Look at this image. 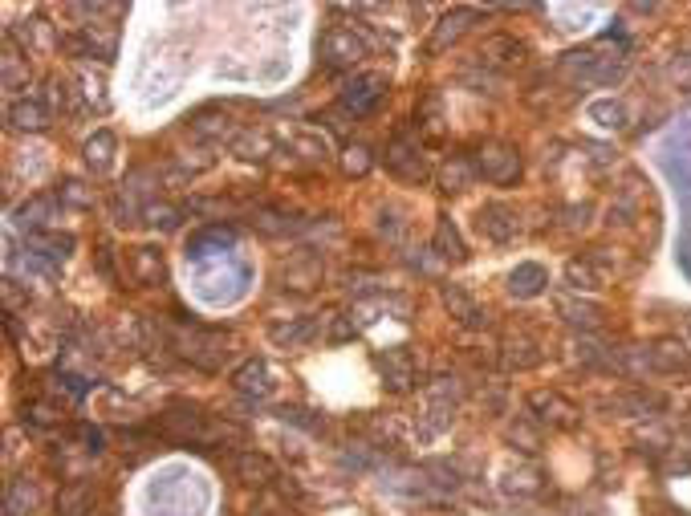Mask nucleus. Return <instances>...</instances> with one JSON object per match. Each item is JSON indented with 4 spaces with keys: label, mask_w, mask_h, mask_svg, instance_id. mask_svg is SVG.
Returning a JSON list of instances; mask_svg holds the SVG:
<instances>
[{
    "label": "nucleus",
    "mask_w": 691,
    "mask_h": 516,
    "mask_svg": "<svg viewBox=\"0 0 691 516\" xmlns=\"http://www.w3.org/2000/svg\"><path fill=\"white\" fill-rule=\"evenodd\" d=\"M476 175H484L488 183L496 187H509L521 179V151L513 143H500V139H488L480 151H476Z\"/></svg>",
    "instance_id": "f257e3e1"
},
{
    "label": "nucleus",
    "mask_w": 691,
    "mask_h": 516,
    "mask_svg": "<svg viewBox=\"0 0 691 516\" xmlns=\"http://www.w3.org/2000/svg\"><path fill=\"white\" fill-rule=\"evenodd\" d=\"M322 57H326L330 70H354V66H362V61L370 57V41H366V33L338 25V29H330L322 37Z\"/></svg>",
    "instance_id": "f03ea898"
},
{
    "label": "nucleus",
    "mask_w": 691,
    "mask_h": 516,
    "mask_svg": "<svg viewBox=\"0 0 691 516\" xmlns=\"http://www.w3.org/2000/svg\"><path fill=\"white\" fill-rule=\"evenodd\" d=\"M525 61H529V49L509 33H492L480 45V66L492 70V74H513V70L525 66Z\"/></svg>",
    "instance_id": "7ed1b4c3"
},
{
    "label": "nucleus",
    "mask_w": 691,
    "mask_h": 516,
    "mask_svg": "<svg viewBox=\"0 0 691 516\" xmlns=\"http://www.w3.org/2000/svg\"><path fill=\"white\" fill-rule=\"evenodd\" d=\"M179 354L192 358L204 370H220L228 358V342L220 334H204V330H183L179 334Z\"/></svg>",
    "instance_id": "20e7f679"
},
{
    "label": "nucleus",
    "mask_w": 691,
    "mask_h": 516,
    "mask_svg": "<svg viewBox=\"0 0 691 516\" xmlns=\"http://www.w3.org/2000/svg\"><path fill=\"white\" fill-rule=\"evenodd\" d=\"M383 94H387V74H358L342 90V110L354 114V118L358 114H370L374 106L383 102Z\"/></svg>",
    "instance_id": "39448f33"
},
{
    "label": "nucleus",
    "mask_w": 691,
    "mask_h": 516,
    "mask_svg": "<svg viewBox=\"0 0 691 516\" xmlns=\"http://www.w3.org/2000/svg\"><path fill=\"white\" fill-rule=\"evenodd\" d=\"M529 415L545 427H574L578 419H582V411L565 399V395H557V391H533L529 395Z\"/></svg>",
    "instance_id": "423d86ee"
},
{
    "label": "nucleus",
    "mask_w": 691,
    "mask_h": 516,
    "mask_svg": "<svg viewBox=\"0 0 691 516\" xmlns=\"http://www.w3.org/2000/svg\"><path fill=\"white\" fill-rule=\"evenodd\" d=\"M387 171H391V175H399V179H407V183L427 179V163H423L419 143H411L407 135L391 139V147H387Z\"/></svg>",
    "instance_id": "0eeeda50"
},
{
    "label": "nucleus",
    "mask_w": 691,
    "mask_h": 516,
    "mask_svg": "<svg viewBox=\"0 0 691 516\" xmlns=\"http://www.w3.org/2000/svg\"><path fill=\"white\" fill-rule=\"evenodd\" d=\"M480 21V13L476 9H452V13H444L435 21V29H431V41H427V53H444V49H452L472 25Z\"/></svg>",
    "instance_id": "6e6552de"
},
{
    "label": "nucleus",
    "mask_w": 691,
    "mask_h": 516,
    "mask_svg": "<svg viewBox=\"0 0 691 516\" xmlns=\"http://www.w3.org/2000/svg\"><path fill=\"white\" fill-rule=\"evenodd\" d=\"M13 45H21L25 49V57L29 53H53V49H61V33L49 25V21H41V17H29V21H21L17 29H13V37H9Z\"/></svg>",
    "instance_id": "1a4fd4ad"
},
{
    "label": "nucleus",
    "mask_w": 691,
    "mask_h": 516,
    "mask_svg": "<svg viewBox=\"0 0 691 516\" xmlns=\"http://www.w3.org/2000/svg\"><path fill=\"white\" fill-rule=\"evenodd\" d=\"M94 508H98V488L90 480L66 484V488L57 492V500H53V512L57 516H94Z\"/></svg>",
    "instance_id": "9d476101"
},
{
    "label": "nucleus",
    "mask_w": 691,
    "mask_h": 516,
    "mask_svg": "<svg viewBox=\"0 0 691 516\" xmlns=\"http://www.w3.org/2000/svg\"><path fill=\"white\" fill-rule=\"evenodd\" d=\"M476 220H480V232L488 240H496V244H509L521 232V220H517V212L509 204H484Z\"/></svg>",
    "instance_id": "9b49d317"
},
{
    "label": "nucleus",
    "mask_w": 691,
    "mask_h": 516,
    "mask_svg": "<svg viewBox=\"0 0 691 516\" xmlns=\"http://www.w3.org/2000/svg\"><path fill=\"white\" fill-rule=\"evenodd\" d=\"M49 122H53V114H49V106L41 102V98H13L9 102V126L13 131H33V135H41V131H49Z\"/></svg>",
    "instance_id": "f8f14e48"
},
{
    "label": "nucleus",
    "mask_w": 691,
    "mask_h": 516,
    "mask_svg": "<svg viewBox=\"0 0 691 516\" xmlns=\"http://www.w3.org/2000/svg\"><path fill=\"white\" fill-rule=\"evenodd\" d=\"M232 386H236L244 399H269L277 382H273V370H269L265 362L253 358V362H244V366L232 374Z\"/></svg>",
    "instance_id": "ddd939ff"
},
{
    "label": "nucleus",
    "mask_w": 691,
    "mask_h": 516,
    "mask_svg": "<svg viewBox=\"0 0 691 516\" xmlns=\"http://www.w3.org/2000/svg\"><path fill=\"white\" fill-rule=\"evenodd\" d=\"M127 269H131V281L135 285H159L167 277V265H163V252L159 248H131L127 256Z\"/></svg>",
    "instance_id": "4468645a"
},
{
    "label": "nucleus",
    "mask_w": 691,
    "mask_h": 516,
    "mask_svg": "<svg viewBox=\"0 0 691 516\" xmlns=\"http://www.w3.org/2000/svg\"><path fill=\"white\" fill-rule=\"evenodd\" d=\"M236 476L253 488H269L277 480V464L265 456V451H236Z\"/></svg>",
    "instance_id": "2eb2a0df"
},
{
    "label": "nucleus",
    "mask_w": 691,
    "mask_h": 516,
    "mask_svg": "<svg viewBox=\"0 0 691 516\" xmlns=\"http://www.w3.org/2000/svg\"><path fill=\"white\" fill-rule=\"evenodd\" d=\"M379 370H383V382L391 386L395 395H407L411 386H415V362L407 350H391L379 358Z\"/></svg>",
    "instance_id": "dca6fc26"
},
{
    "label": "nucleus",
    "mask_w": 691,
    "mask_h": 516,
    "mask_svg": "<svg viewBox=\"0 0 691 516\" xmlns=\"http://www.w3.org/2000/svg\"><path fill=\"white\" fill-rule=\"evenodd\" d=\"M192 131L200 135V139H212V143H232L244 126H236V118L232 114H216V110H200L196 118H192Z\"/></svg>",
    "instance_id": "f3484780"
},
{
    "label": "nucleus",
    "mask_w": 691,
    "mask_h": 516,
    "mask_svg": "<svg viewBox=\"0 0 691 516\" xmlns=\"http://www.w3.org/2000/svg\"><path fill=\"white\" fill-rule=\"evenodd\" d=\"M444 305H448V313L460 321V326H468V330L488 326V313H480V305H476L460 285H444Z\"/></svg>",
    "instance_id": "a211bd4d"
},
{
    "label": "nucleus",
    "mask_w": 691,
    "mask_h": 516,
    "mask_svg": "<svg viewBox=\"0 0 691 516\" xmlns=\"http://www.w3.org/2000/svg\"><path fill=\"white\" fill-rule=\"evenodd\" d=\"M431 252L439 256V261H452V265L468 261V244L460 240V232H456V224H452V220H439V224H435Z\"/></svg>",
    "instance_id": "6ab92c4d"
},
{
    "label": "nucleus",
    "mask_w": 691,
    "mask_h": 516,
    "mask_svg": "<svg viewBox=\"0 0 691 516\" xmlns=\"http://www.w3.org/2000/svg\"><path fill=\"white\" fill-rule=\"evenodd\" d=\"M541 350H537V342L533 338H525V334H517V338H505V346H500V362H505L509 370H533V366H541Z\"/></svg>",
    "instance_id": "aec40b11"
},
{
    "label": "nucleus",
    "mask_w": 691,
    "mask_h": 516,
    "mask_svg": "<svg viewBox=\"0 0 691 516\" xmlns=\"http://www.w3.org/2000/svg\"><path fill=\"white\" fill-rule=\"evenodd\" d=\"M29 252L41 256L49 265H66L70 252H74V236H57V232H37L29 236Z\"/></svg>",
    "instance_id": "412c9836"
},
{
    "label": "nucleus",
    "mask_w": 691,
    "mask_h": 516,
    "mask_svg": "<svg viewBox=\"0 0 691 516\" xmlns=\"http://www.w3.org/2000/svg\"><path fill=\"white\" fill-rule=\"evenodd\" d=\"M647 354H651V370L655 374H679V370H687V350L675 338H659L655 346H647Z\"/></svg>",
    "instance_id": "4be33fe9"
},
{
    "label": "nucleus",
    "mask_w": 691,
    "mask_h": 516,
    "mask_svg": "<svg viewBox=\"0 0 691 516\" xmlns=\"http://www.w3.org/2000/svg\"><path fill=\"white\" fill-rule=\"evenodd\" d=\"M505 439L517 447V451H525V456H537L541 451V423L533 419V415H521V419H513L509 427H505Z\"/></svg>",
    "instance_id": "5701e85b"
},
{
    "label": "nucleus",
    "mask_w": 691,
    "mask_h": 516,
    "mask_svg": "<svg viewBox=\"0 0 691 516\" xmlns=\"http://www.w3.org/2000/svg\"><path fill=\"white\" fill-rule=\"evenodd\" d=\"M53 110L61 118H78L86 110V94L78 90L74 78H53Z\"/></svg>",
    "instance_id": "b1692460"
},
{
    "label": "nucleus",
    "mask_w": 691,
    "mask_h": 516,
    "mask_svg": "<svg viewBox=\"0 0 691 516\" xmlns=\"http://www.w3.org/2000/svg\"><path fill=\"white\" fill-rule=\"evenodd\" d=\"M476 183V163L472 159H452L439 167V187L448 191V196H460V191H468Z\"/></svg>",
    "instance_id": "393cba45"
},
{
    "label": "nucleus",
    "mask_w": 691,
    "mask_h": 516,
    "mask_svg": "<svg viewBox=\"0 0 691 516\" xmlns=\"http://www.w3.org/2000/svg\"><path fill=\"white\" fill-rule=\"evenodd\" d=\"M53 212H57V200H53V196H33V200H25V204H21L17 224H21V228H29V232L37 236L41 228H49Z\"/></svg>",
    "instance_id": "a878e982"
},
{
    "label": "nucleus",
    "mask_w": 691,
    "mask_h": 516,
    "mask_svg": "<svg viewBox=\"0 0 691 516\" xmlns=\"http://www.w3.org/2000/svg\"><path fill=\"white\" fill-rule=\"evenodd\" d=\"M248 224H253L261 236H293L301 228V220H293L289 212H277V208H257Z\"/></svg>",
    "instance_id": "bb28decb"
},
{
    "label": "nucleus",
    "mask_w": 691,
    "mask_h": 516,
    "mask_svg": "<svg viewBox=\"0 0 691 516\" xmlns=\"http://www.w3.org/2000/svg\"><path fill=\"white\" fill-rule=\"evenodd\" d=\"M557 309H561V317L570 321L574 330H586V334H590V330H598V326H602V309H598V305H590V301H561Z\"/></svg>",
    "instance_id": "cd10ccee"
},
{
    "label": "nucleus",
    "mask_w": 691,
    "mask_h": 516,
    "mask_svg": "<svg viewBox=\"0 0 691 516\" xmlns=\"http://www.w3.org/2000/svg\"><path fill=\"white\" fill-rule=\"evenodd\" d=\"M232 151H236L240 159H269L273 139H269L265 131H253V126H244V131L232 139Z\"/></svg>",
    "instance_id": "c85d7f7f"
},
{
    "label": "nucleus",
    "mask_w": 691,
    "mask_h": 516,
    "mask_svg": "<svg viewBox=\"0 0 691 516\" xmlns=\"http://www.w3.org/2000/svg\"><path fill=\"white\" fill-rule=\"evenodd\" d=\"M565 285L570 289H578V293H594V289H602V273H598V265L590 261H570L565 265Z\"/></svg>",
    "instance_id": "c756f323"
},
{
    "label": "nucleus",
    "mask_w": 691,
    "mask_h": 516,
    "mask_svg": "<svg viewBox=\"0 0 691 516\" xmlns=\"http://www.w3.org/2000/svg\"><path fill=\"white\" fill-rule=\"evenodd\" d=\"M37 508V488L29 480H13L5 492V516H33Z\"/></svg>",
    "instance_id": "7c9ffc66"
},
{
    "label": "nucleus",
    "mask_w": 691,
    "mask_h": 516,
    "mask_svg": "<svg viewBox=\"0 0 691 516\" xmlns=\"http://www.w3.org/2000/svg\"><path fill=\"white\" fill-rule=\"evenodd\" d=\"M143 220L151 228H159V232H175L183 224V212L175 204H143Z\"/></svg>",
    "instance_id": "2f4dec72"
},
{
    "label": "nucleus",
    "mask_w": 691,
    "mask_h": 516,
    "mask_svg": "<svg viewBox=\"0 0 691 516\" xmlns=\"http://www.w3.org/2000/svg\"><path fill=\"white\" fill-rule=\"evenodd\" d=\"M509 289H513L517 297H537V293L545 289V273H541L537 265H525V269H517V273L509 277Z\"/></svg>",
    "instance_id": "473e14b6"
},
{
    "label": "nucleus",
    "mask_w": 691,
    "mask_h": 516,
    "mask_svg": "<svg viewBox=\"0 0 691 516\" xmlns=\"http://www.w3.org/2000/svg\"><path fill=\"white\" fill-rule=\"evenodd\" d=\"M57 200L66 204V208H94V187H86V183H78V179H66L57 187Z\"/></svg>",
    "instance_id": "72a5a7b5"
},
{
    "label": "nucleus",
    "mask_w": 691,
    "mask_h": 516,
    "mask_svg": "<svg viewBox=\"0 0 691 516\" xmlns=\"http://www.w3.org/2000/svg\"><path fill=\"white\" fill-rule=\"evenodd\" d=\"M21 82H29V57H21V49L9 41V49H5V90H17Z\"/></svg>",
    "instance_id": "f704fd0d"
},
{
    "label": "nucleus",
    "mask_w": 691,
    "mask_h": 516,
    "mask_svg": "<svg viewBox=\"0 0 691 516\" xmlns=\"http://www.w3.org/2000/svg\"><path fill=\"white\" fill-rule=\"evenodd\" d=\"M110 151H114V139H110L106 131H98V139L86 143V163H90L94 171H106V167H110Z\"/></svg>",
    "instance_id": "c9c22d12"
},
{
    "label": "nucleus",
    "mask_w": 691,
    "mask_h": 516,
    "mask_svg": "<svg viewBox=\"0 0 691 516\" xmlns=\"http://www.w3.org/2000/svg\"><path fill=\"white\" fill-rule=\"evenodd\" d=\"M318 273H322V265L318 261H309V265H289L285 273H281V281H289V285H297V289H309L313 281H318Z\"/></svg>",
    "instance_id": "e433bc0d"
},
{
    "label": "nucleus",
    "mask_w": 691,
    "mask_h": 516,
    "mask_svg": "<svg viewBox=\"0 0 691 516\" xmlns=\"http://www.w3.org/2000/svg\"><path fill=\"white\" fill-rule=\"evenodd\" d=\"M370 167H374V155L366 147H346V155H342V171L346 175H366Z\"/></svg>",
    "instance_id": "4c0bfd02"
},
{
    "label": "nucleus",
    "mask_w": 691,
    "mask_h": 516,
    "mask_svg": "<svg viewBox=\"0 0 691 516\" xmlns=\"http://www.w3.org/2000/svg\"><path fill=\"white\" fill-rule=\"evenodd\" d=\"M192 208H196V212H208V216H236V212H244V208L232 204V200H196Z\"/></svg>",
    "instance_id": "58836bf2"
},
{
    "label": "nucleus",
    "mask_w": 691,
    "mask_h": 516,
    "mask_svg": "<svg viewBox=\"0 0 691 516\" xmlns=\"http://www.w3.org/2000/svg\"><path fill=\"white\" fill-rule=\"evenodd\" d=\"M305 159H313V163H318V159H326V139H318V135H301L297 143H293Z\"/></svg>",
    "instance_id": "ea45409f"
},
{
    "label": "nucleus",
    "mask_w": 691,
    "mask_h": 516,
    "mask_svg": "<svg viewBox=\"0 0 691 516\" xmlns=\"http://www.w3.org/2000/svg\"><path fill=\"white\" fill-rule=\"evenodd\" d=\"M309 334V321H293V326H273V342H301Z\"/></svg>",
    "instance_id": "a19ab883"
},
{
    "label": "nucleus",
    "mask_w": 691,
    "mask_h": 516,
    "mask_svg": "<svg viewBox=\"0 0 691 516\" xmlns=\"http://www.w3.org/2000/svg\"><path fill=\"white\" fill-rule=\"evenodd\" d=\"M594 118H614V131L626 126V110L622 106H594Z\"/></svg>",
    "instance_id": "79ce46f5"
},
{
    "label": "nucleus",
    "mask_w": 691,
    "mask_h": 516,
    "mask_svg": "<svg viewBox=\"0 0 691 516\" xmlns=\"http://www.w3.org/2000/svg\"><path fill=\"white\" fill-rule=\"evenodd\" d=\"M671 78L679 82V86H691V61H687V53L675 61V66H671Z\"/></svg>",
    "instance_id": "37998d69"
},
{
    "label": "nucleus",
    "mask_w": 691,
    "mask_h": 516,
    "mask_svg": "<svg viewBox=\"0 0 691 516\" xmlns=\"http://www.w3.org/2000/svg\"><path fill=\"white\" fill-rule=\"evenodd\" d=\"M683 326H687V338H691V313H687V321H683Z\"/></svg>",
    "instance_id": "c03bdc74"
},
{
    "label": "nucleus",
    "mask_w": 691,
    "mask_h": 516,
    "mask_svg": "<svg viewBox=\"0 0 691 516\" xmlns=\"http://www.w3.org/2000/svg\"><path fill=\"white\" fill-rule=\"evenodd\" d=\"M687 61H691V45H687Z\"/></svg>",
    "instance_id": "a18cd8bd"
},
{
    "label": "nucleus",
    "mask_w": 691,
    "mask_h": 516,
    "mask_svg": "<svg viewBox=\"0 0 691 516\" xmlns=\"http://www.w3.org/2000/svg\"><path fill=\"white\" fill-rule=\"evenodd\" d=\"M98 516H106V512H98Z\"/></svg>",
    "instance_id": "49530a36"
}]
</instances>
